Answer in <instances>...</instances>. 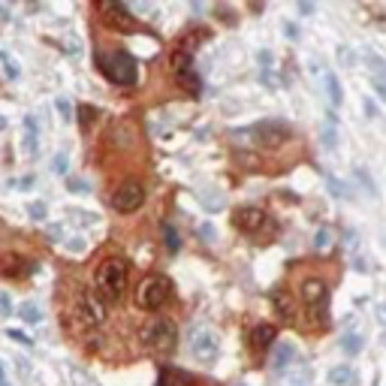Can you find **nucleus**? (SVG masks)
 <instances>
[{"label":"nucleus","instance_id":"obj_1","mask_svg":"<svg viewBox=\"0 0 386 386\" xmlns=\"http://www.w3.org/2000/svg\"><path fill=\"white\" fill-rule=\"evenodd\" d=\"M94 61H97L100 73H103L109 82L124 85V88L136 85L139 67H136V61H133L130 52H121V49H115V52H97V58H94Z\"/></svg>","mask_w":386,"mask_h":386},{"label":"nucleus","instance_id":"obj_2","mask_svg":"<svg viewBox=\"0 0 386 386\" xmlns=\"http://www.w3.org/2000/svg\"><path fill=\"white\" fill-rule=\"evenodd\" d=\"M290 136H293V130H290V124L281 121V118H269V121H259L242 133H233V139H245L257 148H269V151L281 148Z\"/></svg>","mask_w":386,"mask_h":386},{"label":"nucleus","instance_id":"obj_3","mask_svg":"<svg viewBox=\"0 0 386 386\" xmlns=\"http://www.w3.org/2000/svg\"><path fill=\"white\" fill-rule=\"evenodd\" d=\"M142 344L151 356H169L178 347V326L172 320H154L142 329Z\"/></svg>","mask_w":386,"mask_h":386},{"label":"nucleus","instance_id":"obj_4","mask_svg":"<svg viewBox=\"0 0 386 386\" xmlns=\"http://www.w3.org/2000/svg\"><path fill=\"white\" fill-rule=\"evenodd\" d=\"M124 287H127V263L118 257L106 259L97 269V296L103 299V302H118Z\"/></svg>","mask_w":386,"mask_h":386},{"label":"nucleus","instance_id":"obj_5","mask_svg":"<svg viewBox=\"0 0 386 386\" xmlns=\"http://www.w3.org/2000/svg\"><path fill=\"white\" fill-rule=\"evenodd\" d=\"M299 299H302V305L308 308L311 314V323L314 326H326L329 317V283L323 278H305L302 287H299Z\"/></svg>","mask_w":386,"mask_h":386},{"label":"nucleus","instance_id":"obj_6","mask_svg":"<svg viewBox=\"0 0 386 386\" xmlns=\"http://www.w3.org/2000/svg\"><path fill=\"white\" fill-rule=\"evenodd\" d=\"M169 293H172V283L163 278V275H148L136 290V305L145 308V311H157V308L167 305Z\"/></svg>","mask_w":386,"mask_h":386},{"label":"nucleus","instance_id":"obj_7","mask_svg":"<svg viewBox=\"0 0 386 386\" xmlns=\"http://www.w3.org/2000/svg\"><path fill=\"white\" fill-rule=\"evenodd\" d=\"M187 347H191L193 359H200L202 365H211V362L217 359V350H220L217 332L208 326H193L191 335H187Z\"/></svg>","mask_w":386,"mask_h":386},{"label":"nucleus","instance_id":"obj_8","mask_svg":"<svg viewBox=\"0 0 386 386\" xmlns=\"http://www.w3.org/2000/svg\"><path fill=\"white\" fill-rule=\"evenodd\" d=\"M76 317L85 326H100L106 323V302L94 290H78L76 293Z\"/></svg>","mask_w":386,"mask_h":386},{"label":"nucleus","instance_id":"obj_9","mask_svg":"<svg viewBox=\"0 0 386 386\" xmlns=\"http://www.w3.org/2000/svg\"><path fill=\"white\" fill-rule=\"evenodd\" d=\"M142 202H145V187H142L139 181H124V184L112 193V208L121 211V215H133V211H139Z\"/></svg>","mask_w":386,"mask_h":386},{"label":"nucleus","instance_id":"obj_10","mask_svg":"<svg viewBox=\"0 0 386 386\" xmlns=\"http://www.w3.org/2000/svg\"><path fill=\"white\" fill-rule=\"evenodd\" d=\"M172 67H175V82H178V88L196 97V94L202 91V82H200V73L193 69V58H191V54H187L184 49H181V52L175 54V61H172Z\"/></svg>","mask_w":386,"mask_h":386},{"label":"nucleus","instance_id":"obj_11","mask_svg":"<svg viewBox=\"0 0 386 386\" xmlns=\"http://www.w3.org/2000/svg\"><path fill=\"white\" fill-rule=\"evenodd\" d=\"M100 12H103V19H106L109 28H124V30H130L133 25H136V19L130 15V10H127L124 3H118V0H103V3H100Z\"/></svg>","mask_w":386,"mask_h":386},{"label":"nucleus","instance_id":"obj_12","mask_svg":"<svg viewBox=\"0 0 386 386\" xmlns=\"http://www.w3.org/2000/svg\"><path fill=\"white\" fill-rule=\"evenodd\" d=\"M235 226H239L242 233H248V235H257V233H263L266 226H269V217H266V211L248 206V208L235 211Z\"/></svg>","mask_w":386,"mask_h":386},{"label":"nucleus","instance_id":"obj_13","mask_svg":"<svg viewBox=\"0 0 386 386\" xmlns=\"http://www.w3.org/2000/svg\"><path fill=\"white\" fill-rule=\"evenodd\" d=\"M365 64H368V69H372V85H374V91L386 100V61H383L377 52H365Z\"/></svg>","mask_w":386,"mask_h":386},{"label":"nucleus","instance_id":"obj_14","mask_svg":"<svg viewBox=\"0 0 386 386\" xmlns=\"http://www.w3.org/2000/svg\"><path fill=\"white\" fill-rule=\"evenodd\" d=\"M275 335H278V329H275L272 323H259L254 332H250V347H254L257 353H263L266 347L275 344Z\"/></svg>","mask_w":386,"mask_h":386},{"label":"nucleus","instance_id":"obj_15","mask_svg":"<svg viewBox=\"0 0 386 386\" xmlns=\"http://www.w3.org/2000/svg\"><path fill=\"white\" fill-rule=\"evenodd\" d=\"M293 359H296V347L290 341H281L278 347H275V356H272L275 372H287V368L293 365Z\"/></svg>","mask_w":386,"mask_h":386},{"label":"nucleus","instance_id":"obj_16","mask_svg":"<svg viewBox=\"0 0 386 386\" xmlns=\"http://www.w3.org/2000/svg\"><path fill=\"white\" fill-rule=\"evenodd\" d=\"M320 76H323V88H326V94H329V103H332V106H341L344 91H341V82H338V76L329 73V69H323Z\"/></svg>","mask_w":386,"mask_h":386},{"label":"nucleus","instance_id":"obj_17","mask_svg":"<svg viewBox=\"0 0 386 386\" xmlns=\"http://www.w3.org/2000/svg\"><path fill=\"white\" fill-rule=\"evenodd\" d=\"M160 386H196V380L181 368H167L160 374Z\"/></svg>","mask_w":386,"mask_h":386},{"label":"nucleus","instance_id":"obj_18","mask_svg":"<svg viewBox=\"0 0 386 386\" xmlns=\"http://www.w3.org/2000/svg\"><path fill=\"white\" fill-rule=\"evenodd\" d=\"M329 383L332 386H353L356 383V372H353L350 365H335L332 372H329Z\"/></svg>","mask_w":386,"mask_h":386},{"label":"nucleus","instance_id":"obj_19","mask_svg":"<svg viewBox=\"0 0 386 386\" xmlns=\"http://www.w3.org/2000/svg\"><path fill=\"white\" fill-rule=\"evenodd\" d=\"M21 266H25V259H21L19 254H3L0 257V275H10V278H19L21 272Z\"/></svg>","mask_w":386,"mask_h":386},{"label":"nucleus","instance_id":"obj_20","mask_svg":"<svg viewBox=\"0 0 386 386\" xmlns=\"http://www.w3.org/2000/svg\"><path fill=\"white\" fill-rule=\"evenodd\" d=\"M36 121L34 118H25V151H28V157H36Z\"/></svg>","mask_w":386,"mask_h":386},{"label":"nucleus","instance_id":"obj_21","mask_svg":"<svg viewBox=\"0 0 386 386\" xmlns=\"http://www.w3.org/2000/svg\"><path fill=\"white\" fill-rule=\"evenodd\" d=\"M272 302H275V308H278V314L283 320H293V302L287 299V293L283 290H275L272 293Z\"/></svg>","mask_w":386,"mask_h":386},{"label":"nucleus","instance_id":"obj_22","mask_svg":"<svg viewBox=\"0 0 386 386\" xmlns=\"http://www.w3.org/2000/svg\"><path fill=\"white\" fill-rule=\"evenodd\" d=\"M160 230H163V245H167V248L172 250V254H175V250L181 248V242H178V230H175L172 224H163Z\"/></svg>","mask_w":386,"mask_h":386},{"label":"nucleus","instance_id":"obj_23","mask_svg":"<svg viewBox=\"0 0 386 386\" xmlns=\"http://www.w3.org/2000/svg\"><path fill=\"white\" fill-rule=\"evenodd\" d=\"M19 317L28 320V323H39V320H43V314H39V308L34 302H28V305H21V308H19Z\"/></svg>","mask_w":386,"mask_h":386},{"label":"nucleus","instance_id":"obj_24","mask_svg":"<svg viewBox=\"0 0 386 386\" xmlns=\"http://www.w3.org/2000/svg\"><path fill=\"white\" fill-rule=\"evenodd\" d=\"M341 347H344V353H359L362 350V335H356V332H350V335H344V341H341Z\"/></svg>","mask_w":386,"mask_h":386},{"label":"nucleus","instance_id":"obj_25","mask_svg":"<svg viewBox=\"0 0 386 386\" xmlns=\"http://www.w3.org/2000/svg\"><path fill=\"white\" fill-rule=\"evenodd\" d=\"M323 142H326V148L338 145V133H335V121H332V118H329V124L323 127Z\"/></svg>","mask_w":386,"mask_h":386},{"label":"nucleus","instance_id":"obj_26","mask_svg":"<svg viewBox=\"0 0 386 386\" xmlns=\"http://www.w3.org/2000/svg\"><path fill=\"white\" fill-rule=\"evenodd\" d=\"M0 64L6 67V76H10V78H19V67H15V61H12L3 49H0Z\"/></svg>","mask_w":386,"mask_h":386},{"label":"nucleus","instance_id":"obj_27","mask_svg":"<svg viewBox=\"0 0 386 386\" xmlns=\"http://www.w3.org/2000/svg\"><path fill=\"white\" fill-rule=\"evenodd\" d=\"M326 181H329V187H332V193H335V196H341V200L350 193V191H347V184H344V181H338L335 175H326Z\"/></svg>","mask_w":386,"mask_h":386},{"label":"nucleus","instance_id":"obj_28","mask_svg":"<svg viewBox=\"0 0 386 386\" xmlns=\"http://www.w3.org/2000/svg\"><path fill=\"white\" fill-rule=\"evenodd\" d=\"M329 245H332V233H329V230H320L317 239H314V248H317V250H326Z\"/></svg>","mask_w":386,"mask_h":386},{"label":"nucleus","instance_id":"obj_29","mask_svg":"<svg viewBox=\"0 0 386 386\" xmlns=\"http://www.w3.org/2000/svg\"><path fill=\"white\" fill-rule=\"evenodd\" d=\"M94 115H97V112H94L91 106H82V109H78V124H82V127H91Z\"/></svg>","mask_w":386,"mask_h":386},{"label":"nucleus","instance_id":"obj_30","mask_svg":"<svg viewBox=\"0 0 386 386\" xmlns=\"http://www.w3.org/2000/svg\"><path fill=\"white\" fill-rule=\"evenodd\" d=\"M6 338H12L15 344H25V347H30V344H34V341H30V338H28L25 332H19V329H10V332H6Z\"/></svg>","mask_w":386,"mask_h":386},{"label":"nucleus","instance_id":"obj_31","mask_svg":"<svg viewBox=\"0 0 386 386\" xmlns=\"http://www.w3.org/2000/svg\"><path fill=\"white\" fill-rule=\"evenodd\" d=\"M338 61H341L344 67H353L356 64V54H353L350 49H338Z\"/></svg>","mask_w":386,"mask_h":386},{"label":"nucleus","instance_id":"obj_32","mask_svg":"<svg viewBox=\"0 0 386 386\" xmlns=\"http://www.w3.org/2000/svg\"><path fill=\"white\" fill-rule=\"evenodd\" d=\"M356 178H359V184H362L368 193L374 196V184H372V178H368V172H365V169H356Z\"/></svg>","mask_w":386,"mask_h":386},{"label":"nucleus","instance_id":"obj_33","mask_svg":"<svg viewBox=\"0 0 386 386\" xmlns=\"http://www.w3.org/2000/svg\"><path fill=\"white\" fill-rule=\"evenodd\" d=\"M54 172H58V175H64V172H67V154L54 157Z\"/></svg>","mask_w":386,"mask_h":386},{"label":"nucleus","instance_id":"obj_34","mask_svg":"<svg viewBox=\"0 0 386 386\" xmlns=\"http://www.w3.org/2000/svg\"><path fill=\"white\" fill-rule=\"evenodd\" d=\"M67 184H69V191H82V193L88 191V181H82V178H69Z\"/></svg>","mask_w":386,"mask_h":386},{"label":"nucleus","instance_id":"obj_35","mask_svg":"<svg viewBox=\"0 0 386 386\" xmlns=\"http://www.w3.org/2000/svg\"><path fill=\"white\" fill-rule=\"evenodd\" d=\"M208 208H224V196H202Z\"/></svg>","mask_w":386,"mask_h":386},{"label":"nucleus","instance_id":"obj_36","mask_svg":"<svg viewBox=\"0 0 386 386\" xmlns=\"http://www.w3.org/2000/svg\"><path fill=\"white\" fill-rule=\"evenodd\" d=\"M12 311V302H10V296L0 290V314H10Z\"/></svg>","mask_w":386,"mask_h":386},{"label":"nucleus","instance_id":"obj_37","mask_svg":"<svg viewBox=\"0 0 386 386\" xmlns=\"http://www.w3.org/2000/svg\"><path fill=\"white\" fill-rule=\"evenodd\" d=\"M30 215H34L36 220H43V217H45V206H39V202H34V206H30Z\"/></svg>","mask_w":386,"mask_h":386},{"label":"nucleus","instance_id":"obj_38","mask_svg":"<svg viewBox=\"0 0 386 386\" xmlns=\"http://www.w3.org/2000/svg\"><path fill=\"white\" fill-rule=\"evenodd\" d=\"M377 320H380V326H386V305H377Z\"/></svg>","mask_w":386,"mask_h":386},{"label":"nucleus","instance_id":"obj_39","mask_svg":"<svg viewBox=\"0 0 386 386\" xmlns=\"http://www.w3.org/2000/svg\"><path fill=\"white\" fill-rule=\"evenodd\" d=\"M202 239H208V242H215V230H211V226H202Z\"/></svg>","mask_w":386,"mask_h":386},{"label":"nucleus","instance_id":"obj_40","mask_svg":"<svg viewBox=\"0 0 386 386\" xmlns=\"http://www.w3.org/2000/svg\"><path fill=\"white\" fill-rule=\"evenodd\" d=\"M58 109H61V115H64V118H69V103H67V100H58Z\"/></svg>","mask_w":386,"mask_h":386},{"label":"nucleus","instance_id":"obj_41","mask_svg":"<svg viewBox=\"0 0 386 386\" xmlns=\"http://www.w3.org/2000/svg\"><path fill=\"white\" fill-rule=\"evenodd\" d=\"M0 130H6V118L3 115H0Z\"/></svg>","mask_w":386,"mask_h":386},{"label":"nucleus","instance_id":"obj_42","mask_svg":"<svg viewBox=\"0 0 386 386\" xmlns=\"http://www.w3.org/2000/svg\"><path fill=\"white\" fill-rule=\"evenodd\" d=\"M3 377H6V372H3V365H0V380H3Z\"/></svg>","mask_w":386,"mask_h":386},{"label":"nucleus","instance_id":"obj_43","mask_svg":"<svg viewBox=\"0 0 386 386\" xmlns=\"http://www.w3.org/2000/svg\"><path fill=\"white\" fill-rule=\"evenodd\" d=\"M0 386H10V383H6V377H3V380H0Z\"/></svg>","mask_w":386,"mask_h":386}]
</instances>
